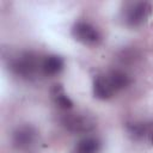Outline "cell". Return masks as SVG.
Wrapping results in <instances>:
<instances>
[{
    "label": "cell",
    "mask_w": 153,
    "mask_h": 153,
    "mask_svg": "<svg viewBox=\"0 0 153 153\" xmlns=\"http://www.w3.org/2000/svg\"><path fill=\"white\" fill-rule=\"evenodd\" d=\"M130 76L120 69L100 73L93 79V94L96 98L106 100L130 85Z\"/></svg>",
    "instance_id": "obj_1"
},
{
    "label": "cell",
    "mask_w": 153,
    "mask_h": 153,
    "mask_svg": "<svg viewBox=\"0 0 153 153\" xmlns=\"http://www.w3.org/2000/svg\"><path fill=\"white\" fill-rule=\"evenodd\" d=\"M41 63L42 60H39L37 55L31 51H23L11 59L10 69L17 76L30 80L35 78L36 74L41 71Z\"/></svg>",
    "instance_id": "obj_2"
},
{
    "label": "cell",
    "mask_w": 153,
    "mask_h": 153,
    "mask_svg": "<svg viewBox=\"0 0 153 153\" xmlns=\"http://www.w3.org/2000/svg\"><path fill=\"white\" fill-rule=\"evenodd\" d=\"M151 12H152V6L149 2L135 1L126 5L122 12V17L126 25L130 27H137L147 22V19L151 16Z\"/></svg>",
    "instance_id": "obj_3"
},
{
    "label": "cell",
    "mask_w": 153,
    "mask_h": 153,
    "mask_svg": "<svg viewBox=\"0 0 153 153\" xmlns=\"http://www.w3.org/2000/svg\"><path fill=\"white\" fill-rule=\"evenodd\" d=\"M61 123L69 133L73 134H86L96 127L93 117L81 112H67L62 116Z\"/></svg>",
    "instance_id": "obj_4"
},
{
    "label": "cell",
    "mask_w": 153,
    "mask_h": 153,
    "mask_svg": "<svg viewBox=\"0 0 153 153\" xmlns=\"http://www.w3.org/2000/svg\"><path fill=\"white\" fill-rule=\"evenodd\" d=\"M72 36L84 45H98L102 41L99 31L87 22H76L72 26Z\"/></svg>",
    "instance_id": "obj_5"
},
{
    "label": "cell",
    "mask_w": 153,
    "mask_h": 153,
    "mask_svg": "<svg viewBox=\"0 0 153 153\" xmlns=\"http://www.w3.org/2000/svg\"><path fill=\"white\" fill-rule=\"evenodd\" d=\"M12 141L18 149H29L37 141V130L30 124L20 126L13 131Z\"/></svg>",
    "instance_id": "obj_6"
},
{
    "label": "cell",
    "mask_w": 153,
    "mask_h": 153,
    "mask_svg": "<svg viewBox=\"0 0 153 153\" xmlns=\"http://www.w3.org/2000/svg\"><path fill=\"white\" fill-rule=\"evenodd\" d=\"M65 66V61L59 55H48L42 59L41 72L47 76H53L59 74Z\"/></svg>",
    "instance_id": "obj_7"
},
{
    "label": "cell",
    "mask_w": 153,
    "mask_h": 153,
    "mask_svg": "<svg viewBox=\"0 0 153 153\" xmlns=\"http://www.w3.org/2000/svg\"><path fill=\"white\" fill-rule=\"evenodd\" d=\"M50 94H51V99H53L54 104L59 109H61L63 111H69L73 108V102L68 97V94L66 93V91L61 84H55L50 90Z\"/></svg>",
    "instance_id": "obj_8"
},
{
    "label": "cell",
    "mask_w": 153,
    "mask_h": 153,
    "mask_svg": "<svg viewBox=\"0 0 153 153\" xmlns=\"http://www.w3.org/2000/svg\"><path fill=\"white\" fill-rule=\"evenodd\" d=\"M102 148V142L94 136H86L79 140L75 145L73 153H99Z\"/></svg>",
    "instance_id": "obj_9"
},
{
    "label": "cell",
    "mask_w": 153,
    "mask_h": 153,
    "mask_svg": "<svg viewBox=\"0 0 153 153\" xmlns=\"http://www.w3.org/2000/svg\"><path fill=\"white\" fill-rule=\"evenodd\" d=\"M128 133L134 137V139H141L146 135L148 131V124L142 123V122H134L127 126Z\"/></svg>",
    "instance_id": "obj_10"
},
{
    "label": "cell",
    "mask_w": 153,
    "mask_h": 153,
    "mask_svg": "<svg viewBox=\"0 0 153 153\" xmlns=\"http://www.w3.org/2000/svg\"><path fill=\"white\" fill-rule=\"evenodd\" d=\"M152 145H153V133H152Z\"/></svg>",
    "instance_id": "obj_11"
}]
</instances>
